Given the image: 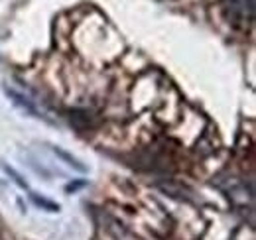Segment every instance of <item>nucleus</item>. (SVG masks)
I'll list each match as a JSON object with an SVG mask.
<instances>
[{"instance_id":"obj_1","label":"nucleus","mask_w":256,"mask_h":240,"mask_svg":"<svg viewBox=\"0 0 256 240\" xmlns=\"http://www.w3.org/2000/svg\"><path fill=\"white\" fill-rule=\"evenodd\" d=\"M6 94H8V96L12 98V102H14L16 106H20L24 112H28V114H32V116H38L36 106H34L24 94H20V92H16V90H12V89H6Z\"/></svg>"},{"instance_id":"obj_2","label":"nucleus","mask_w":256,"mask_h":240,"mask_svg":"<svg viewBox=\"0 0 256 240\" xmlns=\"http://www.w3.org/2000/svg\"><path fill=\"white\" fill-rule=\"evenodd\" d=\"M54 154H56V156H60L62 160H65V162H67V166L75 168L77 172H81V174H85V172H87V168H85V166H83V164H81V162H79L77 158H73L71 154H67V152H64L62 148H54Z\"/></svg>"},{"instance_id":"obj_3","label":"nucleus","mask_w":256,"mask_h":240,"mask_svg":"<svg viewBox=\"0 0 256 240\" xmlns=\"http://www.w3.org/2000/svg\"><path fill=\"white\" fill-rule=\"evenodd\" d=\"M32 201L38 207H44V209L50 210V212H58L60 210V205H56V203H52V201H48V199H44L40 195H32Z\"/></svg>"},{"instance_id":"obj_4","label":"nucleus","mask_w":256,"mask_h":240,"mask_svg":"<svg viewBox=\"0 0 256 240\" xmlns=\"http://www.w3.org/2000/svg\"><path fill=\"white\" fill-rule=\"evenodd\" d=\"M2 168H4V172H6V174H8V176H10V178H12V180L16 181V183H18V185H20V187H24V189H26V183H24V181H22V178H20V176H18V174H16V172H14V170H12V168H8V166H6V164H2Z\"/></svg>"}]
</instances>
